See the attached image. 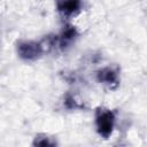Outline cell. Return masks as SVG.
<instances>
[{
    "label": "cell",
    "instance_id": "obj_4",
    "mask_svg": "<svg viewBox=\"0 0 147 147\" xmlns=\"http://www.w3.org/2000/svg\"><path fill=\"white\" fill-rule=\"evenodd\" d=\"M57 10L63 16H72L80 10L82 0H56Z\"/></svg>",
    "mask_w": 147,
    "mask_h": 147
},
{
    "label": "cell",
    "instance_id": "obj_1",
    "mask_svg": "<svg viewBox=\"0 0 147 147\" xmlns=\"http://www.w3.org/2000/svg\"><path fill=\"white\" fill-rule=\"evenodd\" d=\"M95 127L96 132L103 139H108L114 130L115 125V113L106 107H99L95 110Z\"/></svg>",
    "mask_w": 147,
    "mask_h": 147
},
{
    "label": "cell",
    "instance_id": "obj_5",
    "mask_svg": "<svg viewBox=\"0 0 147 147\" xmlns=\"http://www.w3.org/2000/svg\"><path fill=\"white\" fill-rule=\"evenodd\" d=\"M78 36L77 30L75 26L72 25H65V28L62 30L60 37H59V46L61 49H65L68 48L72 41L76 39V37Z\"/></svg>",
    "mask_w": 147,
    "mask_h": 147
},
{
    "label": "cell",
    "instance_id": "obj_3",
    "mask_svg": "<svg viewBox=\"0 0 147 147\" xmlns=\"http://www.w3.org/2000/svg\"><path fill=\"white\" fill-rule=\"evenodd\" d=\"M96 80L106 85L110 90H115L119 85L118 70L114 67H105L96 71Z\"/></svg>",
    "mask_w": 147,
    "mask_h": 147
},
{
    "label": "cell",
    "instance_id": "obj_2",
    "mask_svg": "<svg viewBox=\"0 0 147 147\" xmlns=\"http://www.w3.org/2000/svg\"><path fill=\"white\" fill-rule=\"evenodd\" d=\"M16 52L21 60L23 61H36L45 52L42 44L33 40H22L16 45Z\"/></svg>",
    "mask_w": 147,
    "mask_h": 147
},
{
    "label": "cell",
    "instance_id": "obj_7",
    "mask_svg": "<svg viewBox=\"0 0 147 147\" xmlns=\"http://www.w3.org/2000/svg\"><path fill=\"white\" fill-rule=\"evenodd\" d=\"M63 105H64L65 108H68V109H78V108H82V107H83V106L79 105V103L75 100V98H74L71 94H69V93L65 94Z\"/></svg>",
    "mask_w": 147,
    "mask_h": 147
},
{
    "label": "cell",
    "instance_id": "obj_6",
    "mask_svg": "<svg viewBox=\"0 0 147 147\" xmlns=\"http://www.w3.org/2000/svg\"><path fill=\"white\" fill-rule=\"evenodd\" d=\"M32 145L33 146H42V147H46V146L52 147V146H56L57 142L54 138H52V137H49L45 133H39L33 138Z\"/></svg>",
    "mask_w": 147,
    "mask_h": 147
}]
</instances>
